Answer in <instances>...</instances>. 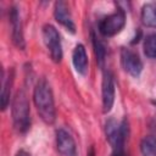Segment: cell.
Returning a JSON list of instances; mask_svg holds the SVG:
<instances>
[{"label":"cell","instance_id":"obj_5","mask_svg":"<svg viewBox=\"0 0 156 156\" xmlns=\"http://www.w3.org/2000/svg\"><path fill=\"white\" fill-rule=\"evenodd\" d=\"M43 40L49 51V55L54 62L62 60V45L57 29L52 24H45L43 27Z\"/></svg>","mask_w":156,"mask_h":156},{"label":"cell","instance_id":"obj_6","mask_svg":"<svg viewBox=\"0 0 156 156\" xmlns=\"http://www.w3.org/2000/svg\"><path fill=\"white\" fill-rule=\"evenodd\" d=\"M121 63L124 71L134 78H138L143 71V62L139 55L128 48H122L121 50Z\"/></svg>","mask_w":156,"mask_h":156},{"label":"cell","instance_id":"obj_20","mask_svg":"<svg viewBox=\"0 0 156 156\" xmlns=\"http://www.w3.org/2000/svg\"><path fill=\"white\" fill-rule=\"evenodd\" d=\"M154 104H155V105H156V101H155V102H154Z\"/></svg>","mask_w":156,"mask_h":156},{"label":"cell","instance_id":"obj_14","mask_svg":"<svg viewBox=\"0 0 156 156\" xmlns=\"http://www.w3.org/2000/svg\"><path fill=\"white\" fill-rule=\"evenodd\" d=\"M140 151L143 156H156V138L147 135L140 143Z\"/></svg>","mask_w":156,"mask_h":156},{"label":"cell","instance_id":"obj_8","mask_svg":"<svg viewBox=\"0 0 156 156\" xmlns=\"http://www.w3.org/2000/svg\"><path fill=\"white\" fill-rule=\"evenodd\" d=\"M101 94H102V111L105 113L110 112L113 102H115V80L113 76L110 71L104 72L102 84H101Z\"/></svg>","mask_w":156,"mask_h":156},{"label":"cell","instance_id":"obj_11","mask_svg":"<svg viewBox=\"0 0 156 156\" xmlns=\"http://www.w3.org/2000/svg\"><path fill=\"white\" fill-rule=\"evenodd\" d=\"M72 62L77 73L85 76L88 72V55L83 44H77L72 52Z\"/></svg>","mask_w":156,"mask_h":156},{"label":"cell","instance_id":"obj_7","mask_svg":"<svg viewBox=\"0 0 156 156\" xmlns=\"http://www.w3.org/2000/svg\"><path fill=\"white\" fill-rule=\"evenodd\" d=\"M9 20L11 23V34H12V41L13 44L23 50L26 48L24 43V37H23V29H22V21H21V15L17 9V6H12L9 11Z\"/></svg>","mask_w":156,"mask_h":156},{"label":"cell","instance_id":"obj_19","mask_svg":"<svg viewBox=\"0 0 156 156\" xmlns=\"http://www.w3.org/2000/svg\"><path fill=\"white\" fill-rule=\"evenodd\" d=\"M87 156H95V149H94V146H90Z\"/></svg>","mask_w":156,"mask_h":156},{"label":"cell","instance_id":"obj_16","mask_svg":"<svg viewBox=\"0 0 156 156\" xmlns=\"http://www.w3.org/2000/svg\"><path fill=\"white\" fill-rule=\"evenodd\" d=\"M144 52L149 58H156V33L146 35L144 40Z\"/></svg>","mask_w":156,"mask_h":156},{"label":"cell","instance_id":"obj_17","mask_svg":"<svg viewBox=\"0 0 156 156\" xmlns=\"http://www.w3.org/2000/svg\"><path fill=\"white\" fill-rule=\"evenodd\" d=\"M111 156H126L124 149H118V150H112Z\"/></svg>","mask_w":156,"mask_h":156},{"label":"cell","instance_id":"obj_2","mask_svg":"<svg viewBox=\"0 0 156 156\" xmlns=\"http://www.w3.org/2000/svg\"><path fill=\"white\" fill-rule=\"evenodd\" d=\"M12 121L13 127L17 132L24 133L30 124V116H29V102L27 94L23 89L18 90L12 101Z\"/></svg>","mask_w":156,"mask_h":156},{"label":"cell","instance_id":"obj_13","mask_svg":"<svg viewBox=\"0 0 156 156\" xmlns=\"http://www.w3.org/2000/svg\"><path fill=\"white\" fill-rule=\"evenodd\" d=\"M140 20L144 26L156 28V2H147L141 7Z\"/></svg>","mask_w":156,"mask_h":156},{"label":"cell","instance_id":"obj_9","mask_svg":"<svg viewBox=\"0 0 156 156\" xmlns=\"http://www.w3.org/2000/svg\"><path fill=\"white\" fill-rule=\"evenodd\" d=\"M56 146L62 156H77L76 141L71 133L63 128L56 130Z\"/></svg>","mask_w":156,"mask_h":156},{"label":"cell","instance_id":"obj_1","mask_svg":"<svg viewBox=\"0 0 156 156\" xmlns=\"http://www.w3.org/2000/svg\"><path fill=\"white\" fill-rule=\"evenodd\" d=\"M33 101L40 118L48 124L54 123L56 118L54 95L50 84L45 78H40L37 82L33 91Z\"/></svg>","mask_w":156,"mask_h":156},{"label":"cell","instance_id":"obj_18","mask_svg":"<svg viewBox=\"0 0 156 156\" xmlns=\"http://www.w3.org/2000/svg\"><path fill=\"white\" fill-rule=\"evenodd\" d=\"M16 156H32V155H30V152H28L27 150H20V151H17Z\"/></svg>","mask_w":156,"mask_h":156},{"label":"cell","instance_id":"obj_10","mask_svg":"<svg viewBox=\"0 0 156 156\" xmlns=\"http://www.w3.org/2000/svg\"><path fill=\"white\" fill-rule=\"evenodd\" d=\"M54 16H55L56 21L60 24H62L67 30H69L71 33H76V24L72 20V15H71L67 2L56 1L55 9H54Z\"/></svg>","mask_w":156,"mask_h":156},{"label":"cell","instance_id":"obj_12","mask_svg":"<svg viewBox=\"0 0 156 156\" xmlns=\"http://www.w3.org/2000/svg\"><path fill=\"white\" fill-rule=\"evenodd\" d=\"M1 77V108L6 110V107L10 104V93L13 82V69H10L7 74L5 73V71H2Z\"/></svg>","mask_w":156,"mask_h":156},{"label":"cell","instance_id":"obj_3","mask_svg":"<svg viewBox=\"0 0 156 156\" xmlns=\"http://www.w3.org/2000/svg\"><path fill=\"white\" fill-rule=\"evenodd\" d=\"M129 126L128 121L123 118L121 122L115 118H110L105 124V134L108 144L112 146V150L123 149L126 140L128 138Z\"/></svg>","mask_w":156,"mask_h":156},{"label":"cell","instance_id":"obj_15","mask_svg":"<svg viewBox=\"0 0 156 156\" xmlns=\"http://www.w3.org/2000/svg\"><path fill=\"white\" fill-rule=\"evenodd\" d=\"M93 45H94V50H95V55H96V61H98L99 66L101 68H104L105 61H106V49H105V45L102 44V41L99 40V38L95 37L94 34H93Z\"/></svg>","mask_w":156,"mask_h":156},{"label":"cell","instance_id":"obj_4","mask_svg":"<svg viewBox=\"0 0 156 156\" xmlns=\"http://www.w3.org/2000/svg\"><path fill=\"white\" fill-rule=\"evenodd\" d=\"M126 24V12L123 9H117L113 13L104 17L99 23V32L101 35L110 38L118 34Z\"/></svg>","mask_w":156,"mask_h":156}]
</instances>
